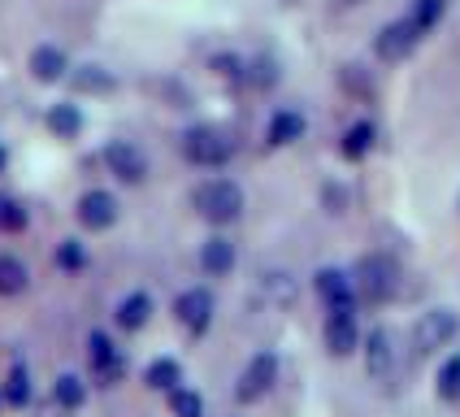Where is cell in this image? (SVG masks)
<instances>
[{
	"mask_svg": "<svg viewBox=\"0 0 460 417\" xmlns=\"http://www.w3.org/2000/svg\"><path fill=\"white\" fill-rule=\"evenodd\" d=\"M191 205H196V213L205 217L208 226H230V222L243 217V187L230 179H208L196 187Z\"/></svg>",
	"mask_w": 460,
	"mask_h": 417,
	"instance_id": "cell-1",
	"label": "cell"
},
{
	"mask_svg": "<svg viewBox=\"0 0 460 417\" xmlns=\"http://www.w3.org/2000/svg\"><path fill=\"white\" fill-rule=\"evenodd\" d=\"M352 287H357V300H365V305H386L395 296V287H400V270L383 253L360 257L357 274H352Z\"/></svg>",
	"mask_w": 460,
	"mask_h": 417,
	"instance_id": "cell-2",
	"label": "cell"
},
{
	"mask_svg": "<svg viewBox=\"0 0 460 417\" xmlns=\"http://www.w3.org/2000/svg\"><path fill=\"white\" fill-rule=\"evenodd\" d=\"M182 156L191 165H200V170H222L234 156V139L217 127H191L182 135Z\"/></svg>",
	"mask_w": 460,
	"mask_h": 417,
	"instance_id": "cell-3",
	"label": "cell"
},
{
	"mask_svg": "<svg viewBox=\"0 0 460 417\" xmlns=\"http://www.w3.org/2000/svg\"><path fill=\"white\" fill-rule=\"evenodd\" d=\"M87 365H92V378L101 387H118L127 378V352L113 343L109 331H92L87 335Z\"/></svg>",
	"mask_w": 460,
	"mask_h": 417,
	"instance_id": "cell-4",
	"label": "cell"
},
{
	"mask_svg": "<svg viewBox=\"0 0 460 417\" xmlns=\"http://www.w3.org/2000/svg\"><path fill=\"white\" fill-rule=\"evenodd\" d=\"M456 335H460V313L430 309V313H421L417 326H412V348H417V357H430L438 348H447Z\"/></svg>",
	"mask_w": 460,
	"mask_h": 417,
	"instance_id": "cell-5",
	"label": "cell"
},
{
	"mask_svg": "<svg viewBox=\"0 0 460 417\" xmlns=\"http://www.w3.org/2000/svg\"><path fill=\"white\" fill-rule=\"evenodd\" d=\"M279 383V352H270V348H261L252 361L243 365V374H239V383H234V400L239 404H256V400H265L270 391Z\"/></svg>",
	"mask_w": 460,
	"mask_h": 417,
	"instance_id": "cell-6",
	"label": "cell"
},
{
	"mask_svg": "<svg viewBox=\"0 0 460 417\" xmlns=\"http://www.w3.org/2000/svg\"><path fill=\"white\" fill-rule=\"evenodd\" d=\"M213 309H217V300H213V291L208 287H187L174 296V317H179V326L187 335H205L208 326H213Z\"/></svg>",
	"mask_w": 460,
	"mask_h": 417,
	"instance_id": "cell-7",
	"label": "cell"
},
{
	"mask_svg": "<svg viewBox=\"0 0 460 417\" xmlns=\"http://www.w3.org/2000/svg\"><path fill=\"white\" fill-rule=\"evenodd\" d=\"M104 165H109L113 179L130 182V187H139V182L148 179V153H144L139 144H130V139H113V144L104 148Z\"/></svg>",
	"mask_w": 460,
	"mask_h": 417,
	"instance_id": "cell-8",
	"label": "cell"
},
{
	"mask_svg": "<svg viewBox=\"0 0 460 417\" xmlns=\"http://www.w3.org/2000/svg\"><path fill=\"white\" fill-rule=\"evenodd\" d=\"M326 352L331 357H352L360 348V326H357V309H326Z\"/></svg>",
	"mask_w": 460,
	"mask_h": 417,
	"instance_id": "cell-9",
	"label": "cell"
},
{
	"mask_svg": "<svg viewBox=\"0 0 460 417\" xmlns=\"http://www.w3.org/2000/svg\"><path fill=\"white\" fill-rule=\"evenodd\" d=\"M313 287H317V296H322V305H326V309H357L360 305L348 270L326 265V270H317V274H313Z\"/></svg>",
	"mask_w": 460,
	"mask_h": 417,
	"instance_id": "cell-10",
	"label": "cell"
},
{
	"mask_svg": "<svg viewBox=\"0 0 460 417\" xmlns=\"http://www.w3.org/2000/svg\"><path fill=\"white\" fill-rule=\"evenodd\" d=\"M75 213H78V226H83V231H109V226L118 222V196L92 187V191H83V200H78Z\"/></svg>",
	"mask_w": 460,
	"mask_h": 417,
	"instance_id": "cell-11",
	"label": "cell"
},
{
	"mask_svg": "<svg viewBox=\"0 0 460 417\" xmlns=\"http://www.w3.org/2000/svg\"><path fill=\"white\" fill-rule=\"evenodd\" d=\"M417 44H421V31H417L409 18H400V22H386L383 31H378L374 52H378L383 61H404V57H412Z\"/></svg>",
	"mask_w": 460,
	"mask_h": 417,
	"instance_id": "cell-12",
	"label": "cell"
},
{
	"mask_svg": "<svg viewBox=\"0 0 460 417\" xmlns=\"http://www.w3.org/2000/svg\"><path fill=\"white\" fill-rule=\"evenodd\" d=\"M360 348H365V369H369V378H378L386 383L391 374H395V339L386 326H374L369 335L360 339Z\"/></svg>",
	"mask_w": 460,
	"mask_h": 417,
	"instance_id": "cell-13",
	"label": "cell"
},
{
	"mask_svg": "<svg viewBox=\"0 0 460 417\" xmlns=\"http://www.w3.org/2000/svg\"><path fill=\"white\" fill-rule=\"evenodd\" d=\"M153 296L148 291H127L122 300H118V309H113V322H118V331H127V335H135V331H144L148 322H153Z\"/></svg>",
	"mask_w": 460,
	"mask_h": 417,
	"instance_id": "cell-14",
	"label": "cell"
},
{
	"mask_svg": "<svg viewBox=\"0 0 460 417\" xmlns=\"http://www.w3.org/2000/svg\"><path fill=\"white\" fill-rule=\"evenodd\" d=\"M234 265H239V253H234V244H230L226 235H213V239L200 244V270H205L208 279H226Z\"/></svg>",
	"mask_w": 460,
	"mask_h": 417,
	"instance_id": "cell-15",
	"label": "cell"
},
{
	"mask_svg": "<svg viewBox=\"0 0 460 417\" xmlns=\"http://www.w3.org/2000/svg\"><path fill=\"white\" fill-rule=\"evenodd\" d=\"M31 75L40 78V83H61V78L70 75V57H66V49L40 44V49L31 52Z\"/></svg>",
	"mask_w": 460,
	"mask_h": 417,
	"instance_id": "cell-16",
	"label": "cell"
},
{
	"mask_svg": "<svg viewBox=\"0 0 460 417\" xmlns=\"http://www.w3.org/2000/svg\"><path fill=\"white\" fill-rule=\"evenodd\" d=\"M305 130H308V122L300 109H279V113L270 118V127H265V139H270V148H287V144H296Z\"/></svg>",
	"mask_w": 460,
	"mask_h": 417,
	"instance_id": "cell-17",
	"label": "cell"
},
{
	"mask_svg": "<svg viewBox=\"0 0 460 417\" xmlns=\"http://www.w3.org/2000/svg\"><path fill=\"white\" fill-rule=\"evenodd\" d=\"M0 395H4V409H26V404L35 400L31 369H26V365H13V369L4 374V387H0Z\"/></svg>",
	"mask_w": 460,
	"mask_h": 417,
	"instance_id": "cell-18",
	"label": "cell"
},
{
	"mask_svg": "<svg viewBox=\"0 0 460 417\" xmlns=\"http://www.w3.org/2000/svg\"><path fill=\"white\" fill-rule=\"evenodd\" d=\"M49 130L57 135V139H78L83 135V109L78 104H70V101H61V104H52L49 109Z\"/></svg>",
	"mask_w": 460,
	"mask_h": 417,
	"instance_id": "cell-19",
	"label": "cell"
},
{
	"mask_svg": "<svg viewBox=\"0 0 460 417\" xmlns=\"http://www.w3.org/2000/svg\"><path fill=\"white\" fill-rule=\"evenodd\" d=\"M182 383V365L174 361V357H156V361H148V369H144V387L148 391H174Z\"/></svg>",
	"mask_w": 460,
	"mask_h": 417,
	"instance_id": "cell-20",
	"label": "cell"
},
{
	"mask_svg": "<svg viewBox=\"0 0 460 417\" xmlns=\"http://www.w3.org/2000/svg\"><path fill=\"white\" fill-rule=\"evenodd\" d=\"M52 400H57V409L78 413V409L87 404V383H83L78 374H57V383H52Z\"/></svg>",
	"mask_w": 460,
	"mask_h": 417,
	"instance_id": "cell-21",
	"label": "cell"
},
{
	"mask_svg": "<svg viewBox=\"0 0 460 417\" xmlns=\"http://www.w3.org/2000/svg\"><path fill=\"white\" fill-rule=\"evenodd\" d=\"M26 287H31V270H26V261L0 253V296H22Z\"/></svg>",
	"mask_w": 460,
	"mask_h": 417,
	"instance_id": "cell-22",
	"label": "cell"
},
{
	"mask_svg": "<svg viewBox=\"0 0 460 417\" xmlns=\"http://www.w3.org/2000/svg\"><path fill=\"white\" fill-rule=\"evenodd\" d=\"M374 139H378V130H374V122H352L339 148H343V156H348V161H360V156H369V148H374Z\"/></svg>",
	"mask_w": 460,
	"mask_h": 417,
	"instance_id": "cell-23",
	"label": "cell"
},
{
	"mask_svg": "<svg viewBox=\"0 0 460 417\" xmlns=\"http://www.w3.org/2000/svg\"><path fill=\"white\" fill-rule=\"evenodd\" d=\"M435 395H438V400H447V404H456V400H460V352H452L447 361L438 365Z\"/></svg>",
	"mask_w": 460,
	"mask_h": 417,
	"instance_id": "cell-24",
	"label": "cell"
},
{
	"mask_svg": "<svg viewBox=\"0 0 460 417\" xmlns=\"http://www.w3.org/2000/svg\"><path fill=\"white\" fill-rule=\"evenodd\" d=\"M447 18V0H412V13H409V22L426 35V31H435L438 22Z\"/></svg>",
	"mask_w": 460,
	"mask_h": 417,
	"instance_id": "cell-25",
	"label": "cell"
},
{
	"mask_svg": "<svg viewBox=\"0 0 460 417\" xmlns=\"http://www.w3.org/2000/svg\"><path fill=\"white\" fill-rule=\"evenodd\" d=\"M170 395V413L174 417H205V395L200 391H191V387H174V391H165Z\"/></svg>",
	"mask_w": 460,
	"mask_h": 417,
	"instance_id": "cell-26",
	"label": "cell"
},
{
	"mask_svg": "<svg viewBox=\"0 0 460 417\" xmlns=\"http://www.w3.org/2000/svg\"><path fill=\"white\" fill-rule=\"evenodd\" d=\"M26 222H31V213L22 208V200H13V196H4V191H0V235L26 231Z\"/></svg>",
	"mask_w": 460,
	"mask_h": 417,
	"instance_id": "cell-27",
	"label": "cell"
},
{
	"mask_svg": "<svg viewBox=\"0 0 460 417\" xmlns=\"http://www.w3.org/2000/svg\"><path fill=\"white\" fill-rule=\"evenodd\" d=\"M57 270H66V274L87 270V248H83L78 239H61V244H57Z\"/></svg>",
	"mask_w": 460,
	"mask_h": 417,
	"instance_id": "cell-28",
	"label": "cell"
},
{
	"mask_svg": "<svg viewBox=\"0 0 460 417\" xmlns=\"http://www.w3.org/2000/svg\"><path fill=\"white\" fill-rule=\"evenodd\" d=\"M78 87H92V92H109L113 87V78L101 75V66H83V75H75Z\"/></svg>",
	"mask_w": 460,
	"mask_h": 417,
	"instance_id": "cell-29",
	"label": "cell"
},
{
	"mask_svg": "<svg viewBox=\"0 0 460 417\" xmlns=\"http://www.w3.org/2000/svg\"><path fill=\"white\" fill-rule=\"evenodd\" d=\"M217 75L243 78V61H239V57H217Z\"/></svg>",
	"mask_w": 460,
	"mask_h": 417,
	"instance_id": "cell-30",
	"label": "cell"
},
{
	"mask_svg": "<svg viewBox=\"0 0 460 417\" xmlns=\"http://www.w3.org/2000/svg\"><path fill=\"white\" fill-rule=\"evenodd\" d=\"M4 161H9V156H4V148H0V170H4Z\"/></svg>",
	"mask_w": 460,
	"mask_h": 417,
	"instance_id": "cell-31",
	"label": "cell"
},
{
	"mask_svg": "<svg viewBox=\"0 0 460 417\" xmlns=\"http://www.w3.org/2000/svg\"><path fill=\"white\" fill-rule=\"evenodd\" d=\"M0 413H4V395H0Z\"/></svg>",
	"mask_w": 460,
	"mask_h": 417,
	"instance_id": "cell-32",
	"label": "cell"
}]
</instances>
